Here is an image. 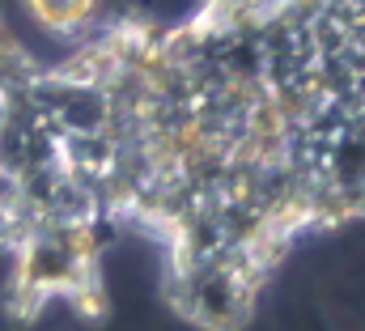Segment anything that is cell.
Segmentation results:
<instances>
[{
	"label": "cell",
	"instance_id": "1",
	"mask_svg": "<svg viewBox=\"0 0 365 331\" xmlns=\"http://www.w3.org/2000/svg\"><path fill=\"white\" fill-rule=\"evenodd\" d=\"M259 285L230 263H182L170 259L166 297L170 310L195 331H238L255 310Z\"/></svg>",
	"mask_w": 365,
	"mask_h": 331
},
{
	"label": "cell",
	"instance_id": "2",
	"mask_svg": "<svg viewBox=\"0 0 365 331\" xmlns=\"http://www.w3.org/2000/svg\"><path fill=\"white\" fill-rule=\"evenodd\" d=\"M98 4L102 0H26V13L34 17L38 30L56 34V39H73V34L90 30Z\"/></svg>",
	"mask_w": 365,
	"mask_h": 331
}]
</instances>
